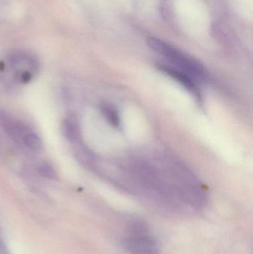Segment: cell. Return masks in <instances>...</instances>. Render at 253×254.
Instances as JSON below:
<instances>
[{
    "instance_id": "obj_1",
    "label": "cell",
    "mask_w": 253,
    "mask_h": 254,
    "mask_svg": "<svg viewBox=\"0 0 253 254\" xmlns=\"http://www.w3.org/2000/svg\"><path fill=\"white\" fill-rule=\"evenodd\" d=\"M147 43L153 51L172 63L177 69L187 73L195 80H204L206 78V72L203 65L191 57L154 37H149Z\"/></svg>"
},
{
    "instance_id": "obj_2",
    "label": "cell",
    "mask_w": 253,
    "mask_h": 254,
    "mask_svg": "<svg viewBox=\"0 0 253 254\" xmlns=\"http://www.w3.org/2000/svg\"><path fill=\"white\" fill-rule=\"evenodd\" d=\"M122 243L129 254H160L155 237L143 221H133L128 225Z\"/></svg>"
},
{
    "instance_id": "obj_3",
    "label": "cell",
    "mask_w": 253,
    "mask_h": 254,
    "mask_svg": "<svg viewBox=\"0 0 253 254\" xmlns=\"http://www.w3.org/2000/svg\"><path fill=\"white\" fill-rule=\"evenodd\" d=\"M157 68L160 71L165 73L166 75L169 76L175 81L178 82L183 87L190 92L196 99L199 100V101L202 100V92L196 83V80H195L193 77L184 71L177 69L175 67L169 66L164 64H157Z\"/></svg>"
},
{
    "instance_id": "obj_4",
    "label": "cell",
    "mask_w": 253,
    "mask_h": 254,
    "mask_svg": "<svg viewBox=\"0 0 253 254\" xmlns=\"http://www.w3.org/2000/svg\"><path fill=\"white\" fill-rule=\"evenodd\" d=\"M0 126L11 138L22 140L28 128L5 112L0 110Z\"/></svg>"
},
{
    "instance_id": "obj_5",
    "label": "cell",
    "mask_w": 253,
    "mask_h": 254,
    "mask_svg": "<svg viewBox=\"0 0 253 254\" xmlns=\"http://www.w3.org/2000/svg\"><path fill=\"white\" fill-rule=\"evenodd\" d=\"M62 132L65 137L71 141H77L80 139V127L78 121L74 117H68L62 124Z\"/></svg>"
},
{
    "instance_id": "obj_6",
    "label": "cell",
    "mask_w": 253,
    "mask_h": 254,
    "mask_svg": "<svg viewBox=\"0 0 253 254\" xmlns=\"http://www.w3.org/2000/svg\"><path fill=\"white\" fill-rule=\"evenodd\" d=\"M101 111L105 120L108 123H109L110 125L115 127V128L120 127V115L115 107L111 104L103 103L101 105Z\"/></svg>"
},
{
    "instance_id": "obj_7",
    "label": "cell",
    "mask_w": 253,
    "mask_h": 254,
    "mask_svg": "<svg viewBox=\"0 0 253 254\" xmlns=\"http://www.w3.org/2000/svg\"><path fill=\"white\" fill-rule=\"evenodd\" d=\"M21 141L27 149L32 152H38L41 149L43 145L40 137L35 132L30 130L25 133Z\"/></svg>"
},
{
    "instance_id": "obj_8",
    "label": "cell",
    "mask_w": 253,
    "mask_h": 254,
    "mask_svg": "<svg viewBox=\"0 0 253 254\" xmlns=\"http://www.w3.org/2000/svg\"><path fill=\"white\" fill-rule=\"evenodd\" d=\"M39 174L50 180H54L57 178V173L53 167L47 162H42L37 167Z\"/></svg>"
}]
</instances>
